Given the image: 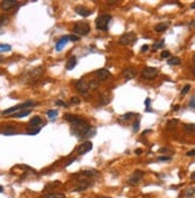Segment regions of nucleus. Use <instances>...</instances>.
I'll return each instance as SVG.
<instances>
[{"label": "nucleus", "mask_w": 195, "mask_h": 198, "mask_svg": "<svg viewBox=\"0 0 195 198\" xmlns=\"http://www.w3.org/2000/svg\"><path fill=\"white\" fill-rule=\"evenodd\" d=\"M90 129H91V125L83 118H80L78 122L72 124V133L74 135H77V137H79V139L85 137Z\"/></svg>", "instance_id": "f257e3e1"}, {"label": "nucleus", "mask_w": 195, "mask_h": 198, "mask_svg": "<svg viewBox=\"0 0 195 198\" xmlns=\"http://www.w3.org/2000/svg\"><path fill=\"white\" fill-rule=\"evenodd\" d=\"M44 71H46L44 67H41V66L30 69L29 72L25 73V75H24V81L28 82V84H34V82H36V81L43 75Z\"/></svg>", "instance_id": "f03ea898"}, {"label": "nucleus", "mask_w": 195, "mask_h": 198, "mask_svg": "<svg viewBox=\"0 0 195 198\" xmlns=\"http://www.w3.org/2000/svg\"><path fill=\"white\" fill-rule=\"evenodd\" d=\"M111 21V16L110 15H101L96 19V29L99 31H108L109 24Z\"/></svg>", "instance_id": "7ed1b4c3"}, {"label": "nucleus", "mask_w": 195, "mask_h": 198, "mask_svg": "<svg viewBox=\"0 0 195 198\" xmlns=\"http://www.w3.org/2000/svg\"><path fill=\"white\" fill-rule=\"evenodd\" d=\"M73 32L80 36H86L90 32V25L86 21H77L73 26Z\"/></svg>", "instance_id": "20e7f679"}, {"label": "nucleus", "mask_w": 195, "mask_h": 198, "mask_svg": "<svg viewBox=\"0 0 195 198\" xmlns=\"http://www.w3.org/2000/svg\"><path fill=\"white\" fill-rule=\"evenodd\" d=\"M32 105H35V103L34 101H25V103H23V104H19V105H17V106H13V107H10V109H7V110H4L2 111V115H10V114H16L17 111H19V110H26V107H30V106H32Z\"/></svg>", "instance_id": "39448f33"}, {"label": "nucleus", "mask_w": 195, "mask_h": 198, "mask_svg": "<svg viewBox=\"0 0 195 198\" xmlns=\"http://www.w3.org/2000/svg\"><path fill=\"white\" fill-rule=\"evenodd\" d=\"M120 44L122 45H131V44H134L137 42V35L134 32H127V34H123L121 37H120Z\"/></svg>", "instance_id": "423d86ee"}, {"label": "nucleus", "mask_w": 195, "mask_h": 198, "mask_svg": "<svg viewBox=\"0 0 195 198\" xmlns=\"http://www.w3.org/2000/svg\"><path fill=\"white\" fill-rule=\"evenodd\" d=\"M158 73H159V71L156 67H145L141 72V77L146 80H152L158 75Z\"/></svg>", "instance_id": "0eeeda50"}, {"label": "nucleus", "mask_w": 195, "mask_h": 198, "mask_svg": "<svg viewBox=\"0 0 195 198\" xmlns=\"http://www.w3.org/2000/svg\"><path fill=\"white\" fill-rule=\"evenodd\" d=\"M142 177H144V172H142V171H135V172H133L132 176L128 178L127 183H128V185H131V186H135V185H138V184L140 183V180H141Z\"/></svg>", "instance_id": "6e6552de"}, {"label": "nucleus", "mask_w": 195, "mask_h": 198, "mask_svg": "<svg viewBox=\"0 0 195 198\" xmlns=\"http://www.w3.org/2000/svg\"><path fill=\"white\" fill-rule=\"evenodd\" d=\"M110 78V72L105 68H101L95 72V79L98 80L99 82L102 81H107V80Z\"/></svg>", "instance_id": "1a4fd4ad"}, {"label": "nucleus", "mask_w": 195, "mask_h": 198, "mask_svg": "<svg viewBox=\"0 0 195 198\" xmlns=\"http://www.w3.org/2000/svg\"><path fill=\"white\" fill-rule=\"evenodd\" d=\"M76 88H77V91H78L79 93L86 94V93L90 91V88H89V81H86L85 79L78 80V81L76 82Z\"/></svg>", "instance_id": "9d476101"}, {"label": "nucleus", "mask_w": 195, "mask_h": 198, "mask_svg": "<svg viewBox=\"0 0 195 198\" xmlns=\"http://www.w3.org/2000/svg\"><path fill=\"white\" fill-rule=\"evenodd\" d=\"M137 73H138L137 69L133 68V67H126V68L122 71V75H123V78H125L126 81L134 79V78L137 77Z\"/></svg>", "instance_id": "9b49d317"}, {"label": "nucleus", "mask_w": 195, "mask_h": 198, "mask_svg": "<svg viewBox=\"0 0 195 198\" xmlns=\"http://www.w3.org/2000/svg\"><path fill=\"white\" fill-rule=\"evenodd\" d=\"M91 149H92V142L86 141V142H84V143H81V144L79 146L77 152H78V154H80V155H84V154H86L87 152H90Z\"/></svg>", "instance_id": "f8f14e48"}, {"label": "nucleus", "mask_w": 195, "mask_h": 198, "mask_svg": "<svg viewBox=\"0 0 195 198\" xmlns=\"http://www.w3.org/2000/svg\"><path fill=\"white\" fill-rule=\"evenodd\" d=\"M98 172L95 170H85V171H81L78 172L77 174H74L73 177L74 178H85V177H94V176H97Z\"/></svg>", "instance_id": "ddd939ff"}, {"label": "nucleus", "mask_w": 195, "mask_h": 198, "mask_svg": "<svg viewBox=\"0 0 195 198\" xmlns=\"http://www.w3.org/2000/svg\"><path fill=\"white\" fill-rule=\"evenodd\" d=\"M94 183L89 181V180H79L77 183V186L74 187V191H84L86 189H89L90 186H92Z\"/></svg>", "instance_id": "4468645a"}, {"label": "nucleus", "mask_w": 195, "mask_h": 198, "mask_svg": "<svg viewBox=\"0 0 195 198\" xmlns=\"http://www.w3.org/2000/svg\"><path fill=\"white\" fill-rule=\"evenodd\" d=\"M110 101H111V94H110L109 92H103V93L99 96V101H98V104L102 105V106H104V105H108Z\"/></svg>", "instance_id": "2eb2a0df"}, {"label": "nucleus", "mask_w": 195, "mask_h": 198, "mask_svg": "<svg viewBox=\"0 0 195 198\" xmlns=\"http://www.w3.org/2000/svg\"><path fill=\"white\" fill-rule=\"evenodd\" d=\"M16 5H17V1H16V0H4V1H1L0 7H1L4 11H9V10L13 8Z\"/></svg>", "instance_id": "dca6fc26"}, {"label": "nucleus", "mask_w": 195, "mask_h": 198, "mask_svg": "<svg viewBox=\"0 0 195 198\" xmlns=\"http://www.w3.org/2000/svg\"><path fill=\"white\" fill-rule=\"evenodd\" d=\"M76 12L78 13L79 16H81V17H89L91 15V11L87 7H85V6H77L76 7Z\"/></svg>", "instance_id": "f3484780"}, {"label": "nucleus", "mask_w": 195, "mask_h": 198, "mask_svg": "<svg viewBox=\"0 0 195 198\" xmlns=\"http://www.w3.org/2000/svg\"><path fill=\"white\" fill-rule=\"evenodd\" d=\"M0 133H1V134H4V135H7V136H10V135H13V134H16V133H17V130H16V128H15V127H11V125H6V127L1 128Z\"/></svg>", "instance_id": "a211bd4d"}, {"label": "nucleus", "mask_w": 195, "mask_h": 198, "mask_svg": "<svg viewBox=\"0 0 195 198\" xmlns=\"http://www.w3.org/2000/svg\"><path fill=\"white\" fill-rule=\"evenodd\" d=\"M70 41V36H63V37H61L60 40L56 42V45H55V48H56V50L60 51V50H62V48L67 44V42Z\"/></svg>", "instance_id": "6ab92c4d"}, {"label": "nucleus", "mask_w": 195, "mask_h": 198, "mask_svg": "<svg viewBox=\"0 0 195 198\" xmlns=\"http://www.w3.org/2000/svg\"><path fill=\"white\" fill-rule=\"evenodd\" d=\"M41 123H42V119L41 117L39 116H35V117H32V118L30 119V122H29V128H41L39 125H41Z\"/></svg>", "instance_id": "aec40b11"}, {"label": "nucleus", "mask_w": 195, "mask_h": 198, "mask_svg": "<svg viewBox=\"0 0 195 198\" xmlns=\"http://www.w3.org/2000/svg\"><path fill=\"white\" fill-rule=\"evenodd\" d=\"M76 64H77V59L74 56H72V58H70L68 61L66 62V69L67 71H71V69H73L76 67Z\"/></svg>", "instance_id": "412c9836"}, {"label": "nucleus", "mask_w": 195, "mask_h": 198, "mask_svg": "<svg viewBox=\"0 0 195 198\" xmlns=\"http://www.w3.org/2000/svg\"><path fill=\"white\" fill-rule=\"evenodd\" d=\"M168 26H169L168 23H159V24H157L155 26V31L156 32H164L168 29Z\"/></svg>", "instance_id": "4be33fe9"}, {"label": "nucleus", "mask_w": 195, "mask_h": 198, "mask_svg": "<svg viewBox=\"0 0 195 198\" xmlns=\"http://www.w3.org/2000/svg\"><path fill=\"white\" fill-rule=\"evenodd\" d=\"M30 110L29 109H26V110H23V111H20V112H16V114H13L11 117H15V118H22V117H25V116H28V115H30Z\"/></svg>", "instance_id": "5701e85b"}, {"label": "nucleus", "mask_w": 195, "mask_h": 198, "mask_svg": "<svg viewBox=\"0 0 195 198\" xmlns=\"http://www.w3.org/2000/svg\"><path fill=\"white\" fill-rule=\"evenodd\" d=\"M180 124V120L178 119H170L169 122H168V129H170V130H174L177 128V125Z\"/></svg>", "instance_id": "b1692460"}, {"label": "nucleus", "mask_w": 195, "mask_h": 198, "mask_svg": "<svg viewBox=\"0 0 195 198\" xmlns=\"http://www.w3.org/2000/svg\"><path fill=\"white\" fill-rule=\"evenodd\" d=\"M80 118H81V117H79V116H74V115H70V114H68V115H65V119L68 120V122L72 123V124L76 123V122H78Z\"/></svg>", "instance_id": "393cba45"}, {"label": "nucleus", "mask_w": 195, "mask_h": 198, "mask_svg": "<svg viewBox=\"0 0 195 198\" xmlns=\"http://www.w3.org/2000/svg\"><path fill=\"white\" fill-rule=\"evenodd\" d=\"M99 86V81L96 79H92L89 81V88H90V91H95V90H97V87Z\"/></svg>", "instance_id": "a878e982"}, {"label": "nucleus", "mask_w": 195, "mask_h": 198, "mask_svg": "<svg viewBox=\"0 0 195 198\" xmlns=\"http://www.w3.org/2000/svg\"><path fill=\"white\" fill-rule=\"evenodd\" d=\"M181 63V59L180 58H170V59H168V64H170V66H177V64H180Z\"/></svg>", "instance_id": "bb28decb"}, {"label": "nucleus", "mask_w": 195, "mask_h": 198, "mask_svg": "<svg viewBox=\"0 0 195 198\" xmlns=\"http://www.w3.org/2000/svg\"><path fill=\"white\" fill-rule=\"evenodd\" d=\"M183 129H184V131H187V133H192V131H195V124L194 123H189V124H184L183 125Z\"/></svg>", "instance_id": "cd10ccee"}, {"label": "nucleus", "mask_w": 195, "mask_h": 198, "mask_svg": "<svg viewBox=\"0 0 195 198\" xmlns=\"http://www.w3.org/2000/svg\"><path fill=\"white\" fill-rule=\"evenodd\" d=\"M43 198H65L63 193H47L44 195Z\"/></svg>", "instance_id": "c85d7f7f"}, {"label": "nucleus", "mask_w": 195, "mask_h": 198, "mask_svg": "<svg viewBox=\"0 0 195 198\" xmlns=\"http://www.w3.org/2000/svg\"><path fill=\"white\" fill-rule=\"evenodd\" d=\"M10 50H11L10 44H0V53H5V51H10Z\"/></svg>", "instance_id": "c756f323"}, {"label": "nucleus", "mask_w": 195, "mask_h": 198, "mask_svg": "<svg viewBox=\"0 0 195 198\" xmlns=\"http://www.w3.org/2000/svg\"><path fill=\"white\" fill-rule=\"evenodd\" d=\"M194 193H195V187H189V189L186 190L184 196L186 197H192V196H194Z\"/></svg>", "instance_id": "7c9ffc66"}, {"label": "nucleus", "mask_w": 195, "mask_h": 198, "mask_svg": "<svg viewBox=\"0 0 195 198\" xmlns=\"http://www.w3.org/2000/svg\"><path fill=\"white\" fill-rule=\"evenodd\" d=\"M39 130H41V128H29L28 129V134L29 135H36V134H39Z\"/></svg>", "instance_id": "2f4dec72"}, {"label": "nucleus", "mask_w": 195, "mask_h": 198, "mask_svg": "<svg viewBox=\"0 0 195 198\" xmlns=\"http://www.w3.org/2000/svg\"><path fill=\"white\" fill-rule=\"evenodd\" d=\"M47 115H48V117L50 119H54L58 116V111H56V110H49V111L47 112Z\"/></svg>", "instance_id": "473e14b6"}, {"label": "nucleus", "mask_w": 195, "mask_h": 198, "mask_svg": "<svg viewBox=\"0 0 195 198\" xmlns=\"http://www.w3.org/2000/svg\"><path fill=\"white\" fill-rule=\"evenodd\" d=\"M163 45H164V40H160L159 42H156V43L153 44V50H157V49L162 48Z\"/></svg>", "instance_id": "72a5a7b5"}, {"label": "nucleus", "mask_w": 195, "mask_h": 198, "mask_svg": "<svg viewBox=\"0 0 195 198\" xmlns=\"http://www.w3.org/2000/svg\"><path fill=\"white\" fill-rule=\"evenodd\" d=\"M7 20H9V18H7L6 16H4V15H0V28H1L2 25L7 24Z\"/></svg>", "instance_id": "f704fd0d"}, {"label": "nucleus", "mask_w": 195, "mask_h": 198, "mask_svg": "<svg viewBox=\"0 0 195 198\" xmlns=\"http://www.w3.org/2000/svg\"><path fill=\"white\" fill-rule=\"evenodd\" d=\"M132 117H134V114L128 112V114H126V115H123V116L121 117V120H128V119H131Z\"/></svg>", "instance_id": "c9c22d12"}, {"label": "nucleus", "mask_w": 195, "mask_h": 198, "mask_svg": "<svg viewBox=\"0 0 195 198\" xmlns=\"http://www.w3.org/2000/svg\"><path fill=\"white\" fill-rule=\"evenodd\" d=\"M189 90H190V85H186V86L183 87V90L181 91V94H182V96H184V94H187V93L189 92Z\"/></svg>", "instance_id": "e433bc0d"}, {"label": "nucleus", "mask_w": 195, "mask_h": 198, "mask_svg": "<svg viewBox=\"0 0 195 198\" xmlns=\"http://www.w3.org/2000/svg\"><path fill=\"white\" fill-rule=\"evenodd\" d=\"M160 58L162 59H170V51H162V54H160Z\"/></svg>", "instance_id": "4c0bfd02"}, {"label": "nucleus", "mask_w": 195, "mask_h": 198, "mask_svg": "<svg viewBox=\"0 0 195 198\" xmlns=\"http://www.w3.org/2000/svg\"><path fill=\"white\" fill-rule=\"evenodd\" d=\"M189 106L195 110V96L194 97H192V99H190V101H189Z\"/></svg>", "instance_id": "58836bf2"}, {"label": "nucleus", "mask_w": 195, "mask_h": 198, "mask_svg": "<svg viewBox=\"0 0 195 198\" xmlns=\"http://www.w3.org/2000/svg\"><path fill=\"white\" fill-rule=\"evenodd\" d=\"M55 104H56V105H61V106H63V107H67V104H66L65 101H62V100H56Z\"/></svg>", "instance_id": "ea45409f"}, {"label": "nucleus", "mask_w": 195, "mask_h": 198, "mask_svg": "<svg viewBox=\"0 0 195 198\" xmlns=\"http://www.w3.org/2000/svg\"><path fill=\"white\" fill-rule=\"evenodd\" d=\"M71 103H72V104H79V103H80V99L77 98V97H73V98L71 99Z\"/></svg>", "instance_id": "a19ab883"}, {"label": "nucleus", "mask_w": 195, "mask_h": 198, "mask_svg": "<svg viewBox=\"0 0 195 198\" xmlns=\"http://www.w3.org/2000/svg\"><path fill=\"white\" fill-rule=\"evenodd\" d=\"M170 159H171L170 157H159L158 160H159V161H169Z\"/></svg>", "instance_id": "79ce46f5"}, {"label": "nucleus", "mask_w": 195, "mask_h": 198, "mask_svg": "<svg viewBox=\"0 0 195 198\" xmlns=\"http://www.w3.org/2000/svg\"><path fill=\"white\" fill-rule=\"evenodd\" d=\"M138 129H139V119L135 120V123H134V125H133V130H134V131H138Z\"/></svg>", "instance_id": "37998d69"}, {"label": "nucleus", "mask_w": 195, "mask_h": 198, "mask_svg": "<svg viewBox=\"0 0 195 198\" xmlns=\"http://www.w3.org/2000/svg\"><path fill=\"white\" fill-rule=\"evenodd\" d=\"M187 157H195V149H192V150L187 152Z\"/></svg>", "instance_id": "c03bdc74"}, {"label": "nucleus", "mask_w": 195, "mask_h": 198, "mask_svg": "<svg viewBox=\"0 0 195 198\" xmlns=\"http://www.w3.org/2000/svg\"><path fill=\"white\" fill-rule=\"evenodd\" d=\"M70 41H72V42H77V41H79V37L78 36H73V35H71V36H70Z\"/></svg>", "instance_id": "a18cd8bd"}, {"label": "nucleus", "mask_w": 195, "mask_h": 198, "mask_svg": "<svg viewBox=\"0 0 195 198\" xmlns=\"http://www.w3.org/2000/svg\"><path fill=\"white\" fill-rule=\"evenodd\" d=\"M147 49H149V45H146V44L141 47V51H142V53H145V51H147Z\"/></svg>", "instance_id": "49530a36"}, {"label": "nucleus", "mask_w": 195, "mask_h": 198, "mask_svg": "<svg viewBox=\"0 0 195 198\" xmlns=\"http://www.w3.org/2000/svg\"><path fill=\"white\" fill-rule=\"evenodd\" d=\"M159 152H160V153H166V152H170V149H169V148H160Z\"/></svg>", "instance_id": "de8ad7c7"}, {"label": "nucleus", "mask_w": 195, "mask_h": 198, "mask_svg": "<svg viewBox=\"0 0 195 198\" xmlns=\"http://www.w3.org/2000/svg\"><path fill=\"white\" fill-rule=\"evenodd\" d=\"M145 104H146V106H147V107H146V111H149V104H150V99H149V98L146 99V100H145Z\"/></svg>", "instance_id": "09e8293b"}, {"label": "nucleus", "mask_w": 195, "mask_h": 198, "mask_svg": "<svg viewBox=\"0 0 195 198\" xmlns=\"http://www.w3.org/2000/svg\"><path fill=\"white\" fill-rule=\"evenodd\" d=\"M141 153H142V149H135V154L137 155H141Z\"/></svg>", "instance_id": "8fccbe9b"}, {"label": "nucleus", "mask_w": 195, "mask_h": 198, "mask_svg": "<svg viewBox=\"0 0 195 198\" xmlns=\"http://www.w3.org/2000/svg\"><path fill=\"white\" fill-rule=\"evenodd\" d=\"M189 26H190V28H194V26H195V20H192V21L189 23Z\"/></svg>", "instance_id": "3c124183"}, {"label": "nucleus", "mask_w": 195, "mask_h": 198, "mask_svg": "<svg viewBox=\"0 0 195 198\" xmlns=\"http://www.w3.org/2000/svg\"><path fill=\"white\" fill-rule=\"evenodd\" d=\"M190 178L193 179V180H195V172H193V173L190 174Z\"/></svg>", "instance_id": "603ef678"}, {"label": "nucleus", "mask_w": 195, "mask_h": 198, "mask_svg": "<svg viewBox=\"0 0 195 198\" xmlns=\"http://www.w3.org/2000/svg\"><path fill=\"white\" fill-rule=\"evenodd\" d=\"M180 109V106L178 105H175V107H174V111H176V110H178Z\"/></svg>", "instance_id": "864d4df0"}, {"label": "nucleus", "mask_w": 195, "mask_h": 198, "mask_svg": "<svg viewBox=\"0 0 195 198\" xmlns=\"http://www.w3.org/2000/svg\"><path fill=\"white\" fill-rule=\"evenodd\" d=\"M192 8H195V2H193V4H192Z\"/></svg>", "instance_id": "5fc2aeb1"}, {"label": "nucleus", "mask_w": 195, "mask_h": 198, "mask_svg": "<svg viewBox=\"0 0 195 198\" xmlns=\"http://www.w3.org/2000/svg\"><path fill=\"white\" fill-rule=\"evenodd\" d=\"M193 75H194V77H195V67H194V68H193Z\"/></svg>", "instance_id": "6e6d98bb"}, {"label": "nucleus", "mask_w": 195, "mask_h": 198, "mask_svg": "<svg viewBox=\"0 0 195 198\" xmlns=\"http://www.w3.org/2000/svg\"><path fill=\"white\" fill-rule=\"evenodd\" d=\"M193 62H194V63H195V55H194V56H193Z\"/></svg>", "instance_id": "4d7b16f0"}, {"label": "nucleus", "mask_w": 195, "mask_h": 198, "mask_svg": "<svg viewBox=\"0 0 195 198\" xmlns=\"http://www.w3.org/2000/svg\"><path fill=\"white\" fill-rule=\"evenodd\" d=\"M0 192H2V187L1 186H0Z\"/></svg>", "instance_id": "13d9d810"}, {"label": "nucleus", "mask_w": 195, "mask_h": 198, "mask_svg": "<svg viewBox=\"0 0 195 198\" xmlns=\"http://www.w3.org/2000/svg\"><path fill=\"white\" fill-rule=\"evenodd\" d=\"M104 198H110V197H104Z\"/></svg>", "instance_id": "bf43d9fd"}]
</instances>
